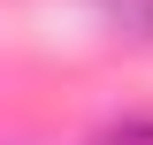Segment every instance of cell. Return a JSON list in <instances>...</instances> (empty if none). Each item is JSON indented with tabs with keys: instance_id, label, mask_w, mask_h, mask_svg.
<instances>
[{
	"instance_id": "obj_1",
	"label": "cell",
	"mask_w": 153,
	"mask_h": 145,
	"mask_svg": "<svg viewBox=\"0 0 153 145\" xmlns=\"http://www.w3.org/2000/svg\"><path fill=\"white\" fill-rule=\"evenodd\" d=\"M123 31H138V38H153V0H100Z\"/></svg>"
}]
</instances>
